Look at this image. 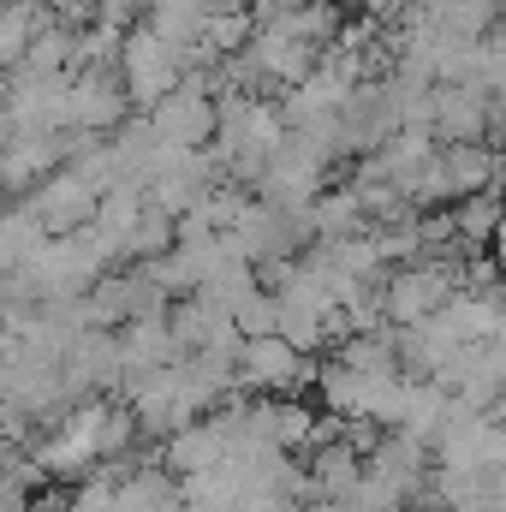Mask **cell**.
Wrapping results in <instances>:
<instances>
[{
    "label": "cell",
    "mask_w": 506,
    "mask_h": 512,
    "mask_svg": "<svg viewBox=\"0 0 506 512\" xmlns=\"http://www.w3.org/2000/svg\"><path fill=\"white\" fill-rule=\"evenodd\" d=\"M501 149H489V143H453V149H435V161L423 167V179L411 185V209L423 215V209H459L465 197H477V191H495L501 185Z\"/></svg>",
    "instance_id": "1"
},
{
    "label": "cell",
    "mask_w": 506,
    "mask_h": 512,
    "mask_svg": "<svg viewBox=\"0 0 506 512\" xmlns=\"http://www.w3.org/2000/svg\"><path fill=\"white\" fill-rule=\"evenodd\" d=\"M471 262V256H465ZM465 262H417V268H393L381 286V316L387 328H417L429 316H441L453 304V292H465Z\"/></svg>",
    "instance_id": "2"
},
{
    "label": "cell",
    "mask_w": 506,
    "mask_h": 512,
    "mask_svg": "<svg viewBox=\"0 0 506 512\" xmlns=\"http://www.w3.org/2000/svg\"><path fill=\"white\" fill-rule=\"evenodd\" d=\"M185 78V48L161 42L149 24H137L126 36V54H120V90H126L131 114H155Z\"/></svg>",
    "instance_id": "3"
},
{
    "label": "cell",
    "mask_w": 506,
    "mask_h": 512,
    "mask_svg": "<svg viewBox=\"0 0 506 512\" xmlns=\"http://www.w3.org/2000/svg\"><path fill=\"white\" fill-rule=\"evenodd\" d=\"M24 209L42 221V233H48V239H72V233L96 227L102 197H96L78 173H54V179H42V185L24 197Z\"/></svg>",
    "instance_id": "4"
},
{
    "label": "cell",
    "mask_w": 506,
    "mask_h": 512,
    "mask_svg": "<svg viewBox=\"0 0 506 512\" xmlns=\"http://www.w3.org/2000/svg\"><path fill=\"white\" fill-rule=\"evenodd\" d=\"M316 370L322 364H310L304 352H292L280 334L239 346V393H292V387L316 382Z\"/></svg>",
    "instance_id": "5"
},
{
    "label": "cell",
    "mask_w": 506,
    "mask_h": 512,
    "mask_svg": "<svg viewBox=\"0 0 506 512\" xmlns=\"http://www.w3.org/2000/svg\"><path fill=\"white\" fill-rule=\"evenodd\" d=\"M149 126H155V137H161L167 149H209V143L221 137V114H215L209 96H197V90L179 84V90L149 114Z\"/></svg>",
    "instance_id": "6"
},
{
    "label": "cell",
    "mask_w": 506,
    "mask_h": 512,
    "mask_svg": "<svg viewBox=\"0 0 506 512\" xmlns=\"http://www.w3.org/2000/svg\"><path fill=\"white\" fill-rule=\"evenodd\" d=\"M131 120V102L120 90V78H72L66 90V131H96V137H114Z\"/></svg>",
    "instance_id": "7"
},
{
    "label": "cell",
    "mask_w": 506,
    "mask_h": 512,
    "mask_svg": "<svg viewBox=\"0 0 506 512\" xmlns=\"http://www.w3.org/2000/svg\"><path fill=\"white\" fill-rule=\"evenodd\" d=\"M435 143L453 149V143H489V96L477 84H435Z\"/></svg>",
    "instance_id": "8"
},
{
    "label": "cell",
    "mask_w": 506,
    "mask_h": 512,
    "mask_svg": "<svg viewBox=\"0 0 506 512\" xmlns=\"http://www.w3.org/2000/svg\"><path fill=\"white\" fill-rule=\"evenodd\" d=\"M179 358H185V352H179L167 316H143V322H126V328H120V370H126V382L149 376V370H167V364H179Z\"/></svg>",
    "instance_id": "9"
},
{
    "label": "cell",
    "mask_w": 506,
    "mask_h": 512,
    "mask_svg": "<svg viewBox=\"0 0 506 512\" xmlns=\"http://www.w3.org/2000/svg\"><path fill=\"white\" fill-rule=\"evenodd\" d=\"M441 322L459 334V346H495L506 334V310H501V298L489 292H453V304L441 310Z\"/></svg>",
    "instance_id": "10"
},
{
    "label": "cell",
    "mask_w": 506,
    "mask_h": 512,
    "mask_svg": "<svg viewBox=\"0 0 506 512\" xmlns=\"http://www.w3.org/2000/svg\"><path fill=\"white\" fill-rule=\"evenodd\" d=\"M48 24H54L48 0H12V6H0V78H6L12 66H24L30 42H36Z\"/></svg>",
    "instance_id": "11"
},
{
    "label": "cell",
    "mask_w": 506,
    "mask_h": 512,
    "mask_svg": "<svg viewBox=\"0 0 506 512\" xmlns=\"http://www.w3.org/2000/svg\"><path fill=\"white\" fill-rule=\"evenodd\" d=\"M143 209H149V191H137V185L108 191V197H102V209H96V239L108 245L114 268L126 262V245H131V233H137V221H143Z\"/></svg>",
    "instance_id": "12"
},
{
    "label": "cell",
    "mask_w": 506,
    "mask_h": 512,
    "mask_svg": "<svg viewBox=\"0 0 506 512\" xmlns=\"http://www.w3.org/2000/svg\"><path fill=\"white\" fill-rule=\"evenodd\" d=\"M251 36H256V24H251V6H233V0H215L209 6V18H203V54L209 60H233V54H245L251 48Z\"/></svg>",
    "instance_id": "13"
},
{
    "label": "cell",
    "mask_w": 506,
    "mask_h": 512,
    "mask_svg": "<svg viewBox=\"0 0 506 512\" xmlns=\"http://www.w3.org/2000/svg\"><path fill=\"white\" fill-rule=\"evenodd\" d=\"M310 215H316V239H328V245H346V239H364L370 233V215H364V203L346 185L340 191H322L310 203Z\"/></svg>",
    "instance_id": "14"
},
{
    "label": "cell",
    "mask_w": 506,
    "mask_h": 512,
    "mask_svg": "<svg viewBox=\"0 0 506 512\" xmlns=\"http://www.w3.org/2000/svg\"><path fill=\"white\" fill-rule=\"evenodd\" d=\"M274 30H286L298 48H316V54H328V48L340 42V30H346V6H334V0H316V6H304V12H286Z\"/></svg>",
    "instance_id": "15"
},
{
    "label": "cell",
    "mask_w": 506,
    "mask_h": 512,
    "mask_svg": "<svg viewBox=\"0 0 506 512\" xmlns=\"http://www.w3.org/2000/svg\"><path fill=\"white\" fill-rule=\"evenodd\" d=\"M209 6H215V0H155L143 24H149L161 42H173V48H197V42H203Z\"/></svg>",
    "instance_id": "16"
},
{
    "label": "cell",
    "mask_w": 506,
    "mask_h": 512,
    "mask_svg": "<svg viewBox=\"0 0 506 512\" xmlns=\"http://www.w3.org/2000/svg\"><path fill=\"white\" fill-rule=\"evenodd\" d=\"M453 221H459V239H465L471 251H489L495 233H501V197H495V191H477V197H465V203L453 209Z\"/></svg>",
    "instance_id": "17"
},
{
    "label": "cell",
    "mask_w": 506,
    "mask_h": 512,
    "mask_svg": "<svg viewBox=\"0 0 506 512\" xmlns=\"http://www.w3.org/2000/svg\"><path fill=\"white\" fill-rule=\"evenodd\" d=\"M179 245V221L167 215V209H143V221H137V233H131V245H126V268L131 262H155V256H167Z\"/></svg>",
    "instance_id": "18"
},
{
    "label": "cell",
    "mask_w": 506,
    "mask_h": 512,
    "mask_svg": "<svg viewBox=\"0 0 506 512\" xmlns=\"http://www.w3.org/2000/svg\"><path fill=\"white\" fill-rule=\"evenodd\" d=\"M274 447H280V453L316 447V411H310L304 399H274Z\"/></svg>",
    "instance_id": "19"
},
{
    "label": "cell",
    "mask_w": 506,
    "mask_h": 512,
    "mask_svg": "<svg viewBox=\"0 0 506 512\" xmlns=\"http://www.w3.org/2000/svg\"><path fill=\"white\" fill-rule=\"evenodd\" d=\"M233 328H239V340H268V334L280 328V304H274V292L256 286L251 298L233 310Z\"/></svg>",
    "instance_id": "20"
},
{
    "label": "cell",
    "mask_w": 506,
    "mask_h": 512,
    "mask_svg": "<svg viewBox=\"0 0 506 512\" xmlns=\"http://www.w3.org/2000/svg\"><path fill=\"white\" fill-rule=\"evenodd\" d=\"M143 429H137V417H131V405H108V423H102V459H126V447L137 441Z\"/></svg>",
    "instance_id": "21"
},
{
    "label": "cell",
    "mask_w": 506,
    "mask_h": 512,
    "mask_svg": "<svg viewBox=\"0 0 506 512\" xmlns=\"http://www.w3.org/2000/svg\"><path fill=\"white\" fill-rule=\"evenodd\" d=\"M143 18H149V12H143V0H96V24H102V30H120V36H131Z\"/></svg>",
    "instance_id": "22"
},
{
    "label": "cell",
    "mask_w": 506,
    "mask_h": 512,
    "mask_svg": "<svg viewBox=\"0 0 506 512\" xmlns=\"http://www.w3.org/2000/svg\"><path fill=\"white\" fill-rule=\"evenodd\" d=\"M48 12H54V24L72 30V36H84V30L96 24V0H48Z\"/></svg>",
    "instance_id": "23"
},
{
    "label": "cell",
    "mask_w": 506,
    "mask_h": 512,
    "mask_svg": "<svg viewBox=\"0 0 506 512\" xmlns=\"http://www.w3.org/2000/svg\"><path fill=\"white\" fill-rule=\"evenodd\" d=\"M358 12H370L376 24H399L405 12H417V0H358Z\"/></svg>",
    "instance_id": "24"
},
{
    "label": "cell",
    "mask_w": 506,
    "mask_h": 512,
    "mask_svg": "<svg viewBox=\"0 0 506 512\" xmlns=\"http://www.w3.org/2000/svg\"><path fill=\"white\" fill-rule=\"evenodd\" d=\"M489 256H495V268L506 274V221H501V233H495V245H489Z\"/></svg>",
    "instance_id": "25"
},
{
    "label": "cell",
    "mask_w": 506,
    "mask_h": 512,
    "mask_svg": "<svg viewBox=\"0 0 506 512\" xmlns=\"http://www.w3.org/2000/svg\"><path fill=\"white\" fill-rule=\"evenodd\" d=\"M274 12H304V6H316V0H268Z\"/></svg>",
    "instance_id": "26"
},
{
    "label": "cell",
    "mask_w": 506,
    "mask_h": 512,
    "mask_svg": "<svg viewBox=\"0 0 506 512\" xmlns=\"http://www.w3.org/2000/svg\"><path fill=\"white\" fill-rule=\"evenodd\" d=\"M268 512H310V507H304V501H274Z\"/></svg>",
    "instance_id": "27"
},
{
    "label": "cell",
    "mask_w": 506,
    "mask_h": 512,
    "mask_svg": "<svg viewBox=\"0 0 506 512\" xmlns=\"http://www.w3.org/2000/svg\"><path fill=\"white\" fill-rule=\"evenodd\" d=\"M489 352H495V364H501V376H506V334L495 340V346H489Z\"/></svg>",
    "instance_id": "28"
},
{
    "label": "cell",
    "mask_w": 506,
    "mask_h": 512,
    "mask_svg": "<svg viewBox=\"0 0 506 512\" xmlns=\"http://www.w3.org/2000/svg\"><path fill=\"white\" fill-rule=\"evenodd\" d=\"M495 298H501V310H506V280H501V292H495Z\"/></svg>",
    "instance_id": "29"
},
{
    "label": "cell",
    "mask_w": 506,
    "mask_h": 512,
    "mask_svg": "<svg viewBox=\"0 0 506 512\" xmlns=\"http://www.w3.org/2000/svg\"><path fill=\"white\" fill-rule=\"evenodd\" d=\"M149 6H155V0H143V12H149Z\"/></svg>",
    "instance_id": "30"
},
{
    "label": "cell",
    "mask_w": 506,
    "mask_h": 512,
    "mask_svg": "<svg viewBox=\"0 0 506 512\" xmlns=\"http://www.w3.org/2000/svg\"><path fill=\"white\" fill-rule=\"evenodd\" d=\"M233 6H251V0H233Z\"/></svg>",
    "instance_id": "31"
},
{
    "label": "cell",
    "mask_w": 506,
    "mask_h": 512,
    "mask_svg": "<svg viewBox=\"0 0 506 512\" xmlns=\"http://www.w3.org/2000/svg\"><path fill=\"white\" fill-rule=\"evenodd\" d=\"M0 6H12V0H0Z\"/></svg>",
    "instance_id": "32"
},
{
    "label": "cell",
    "mask_w": 506,
    "mask_h": 512,
    "mask_svg": "<svg viewBox=\"0 0 506 512\" xmlns=\"http://www.w3.org/2000/svg\"><path fill=\"white\" fill-rule=\"evenodd\" d=\"M36 512H42V507H36Z\"/></svg>",
    "instance_id": "33"
}]
</instances>
